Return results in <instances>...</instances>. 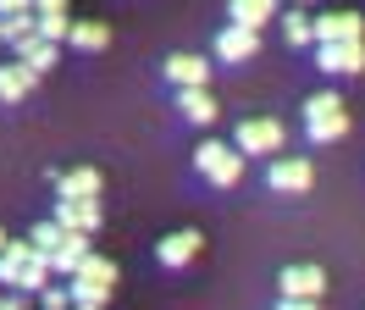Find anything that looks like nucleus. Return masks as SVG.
I'll use <instances>...</instances> for the list:
<instances>
[{"mask_svg": "<svg viewBox=\"0 0 365 310\" xmlns=\"http://www.w3.org/2000/svg\"><path fill=\"white\" fill-rule=\"evenodd\" d=\"M111 288H116V266L106 261V255H83V261L72 266V283H67V294H72V305L78 299H89V305H106L111 299Z\"/></svg>", "mask_w": 365, "mask_h": 310, "instance_id": "nucleus-1", "label": "nucleus"}, {"mask_svg": "<svg viewBox=\"0 0 365 310\" xmlns=\"http://www.w3.org/2000/svg\"><path fill=\"white\" fill-rule=\"evenodd\" d=\"M304 128H310V139L316 144H338L343 133H349V111H343V94H310L304 100Z\"/></svg>", "mask_w": 365, "mask_h": 310, "instance_id": "nucleus-2", "label": "nucleus"}, {"mask_svg": "<svg viewBox=\"0 0 365 310\" xmlns=\"http://www.w3.org/2000/svg\"><path fill=\"white\" fill-rule=\"evenodd\" d=\"M194 166L216 183V189H232L238 177H244V155L232 150V144H216V139H205L200 150H194Z\"/></svg>", "mask_w": 365, "mask_h": 310, "instance_id": "nucleus-3", "label": "nucleus"}, {"mask_svg": "<svg viewBox=\"0 0 365 310\" xmlns=\"http://www.w3.org/2000/svg\"><path fill=\"white\" fill-rule=\"evenodd\" d=\"M232 150H238V155H277V150H282V122H272V116H250V122L238 128V139H232Z\"/></svg>", "mask_w": 365, "mask_h": 310, "instance_id": "nucleus-4", "label": "nucleus"}, {"mask_svg": "<svg viewBox=\"0 0 365 310\" xmlns=\"http://www.w3.org/2000/svg\"><path fill=\"white\" fill-rule=\"evenodd\" d=\"M310 183H316V166H310L304 155H282V161H272V189H277V194H310Z\"/></svg>", "mask_w": 365, "mask_h": 310, "instance_id": "nucleus-5", "label": "nucleus"}, {"mask_svg": "<svg viewBox=\"0 0 365 310\" xmlns=\"http://www.w3.org/2000/svg\"><path fill=\"white\" fill-rule=\"evenodd\" d=\"M277 288H282V299H321L327 271H321V266H282Z\"/></svg>", "mask_w": 365, "mask_h": 310, "instance_id": "nucleus-6", "label": "nucleus"}, {"mask_svg": "<svg viewBox=\"0 0 365 310\" xmlns=\"http://www.w3.org/2000/svg\"><path fill=\"white\" fill-rule=\"evenodd\" d=\"M216 56H222V61H255V56H260V34L227 22V28L216 34Z\"/></svg>", "mask_w": 365, "mask_h": 310, "instance_id": "nucleus-7", "label": "nucleus"}, {"mask_svg": "<svg viewBox=\"0 0 365 310\" xmlns=\"http://www.w3.org/2000/svg\"><path fill=\"white\" fill-rule=\"evenodd\" d=\"M166 84H178V89H210V61L205 56H166Z\"/></svg>", "mask_w": 365, "mask_h": 310, "instance_id": "nucleus-8", "label": "nucleus"}, {"mask_svg": "<svg viewBox=\"0 0 365 310\" xmlns=\"http://www.w3.org/2000/svg\"><path fill=\"white\" fill-rule=\"evenodd\" d=\"M56 227L61 233H94L100 227V199H61L56 205Z\"/></svg>", "mask_w": 365, "mask_h": 310, "instance_id": "nucleus-9", "label": "nucleus"}, {"mask_svg": "<svg viewBox=\"0 0 365 310\" xmlns=\"http://www.w3.org/2000/svg\"><path fill=\"white\" fill-rule=\"evenodd\" d=\"M310 34H316V44L360 39V11H332V17H310Z\"/></svg>", "mask_w": 365, "mask_h": 310, "instance_id": "nucleus-10", "label": "nucleus"}, {"mask_svg": "<svg viewBox=\"0 0 365 310\" xmlns=\"http://www.w3.org/2000/svg\"><path fill=\"white\" fill-rule=\"evenodd\" d=\"M34 261H39L34 244H11V239H6V249H0V283H6V288H23Z\"/></svg>", "mask_w": 365, "mask_h": 310, "instance_id": "nucleus-11", "label": "nucleus"}, {"mask_svg": "<svg viewBox=\"0 0 365 310\" xmlns=\"http://www.w3.org/2000/svg\"><path fill=\"white\" fill-rule=\"evenodd\" d=\"M200 244H205V239H200L194 227H182V233H166V239L155 244V261H160V266H188L194 255H200Z\"/></svg>", "mask_w": 365, "mask_h": 310, "instance_id": "nucleus-12", "label": "nucleus"}, {"mask_svg": "<svg viewBox=\"0 0 365 310\" xmlns=\"http://www.w3.org/2000/svg\"><path fill=\"white\" fill-rule=\"evenodd\" d=\"M34 84H39V72H28L23 61H0V100L6 106H17L23 94H34Z\"/></svg>", "mask_w": 365, "mask_h": 310, "instance_id": "nucleus-13", "label": "nucleus"}, {"mask_svg": "<svg viewBox=\"0 0 365 310\" xmlns=\"http://www.w3.org/2000/svg\"><path fill=\"white\" fill-rule=\"evenodd\" d=\"M56 189H61V199H100V172L94 166H72V172H61L56 177Z\"/></svg>", "mask_w": 365, "mask_h": 310, "instance_id": "nucleus-14", "label": "nucleus"}, {"mask_svg": "<svg viewBox=\"0 0 365 310\" xmlns=\"http://www.w3.org/2000/svg\"><path fill=\"white\" fill-rule=\"evenodd\" d=\"M365 50L360 39H343V44H321V72H360Z\"/></svg>", "mask_w": 365, "mask_h": 310, "instance_id": "nucleus-15", "label": "nucleus"}, {"mask_svg": "<svg viewBox=\"0 0 365 310\" xmlns=\"http://www.w3.org/2000/svg\"><path fill=\"white\" fill-rule=\"evenodd\" d=\"M227 17L238 22V28H266V22H277V0H232L227 6Z\"/></svg>", "mask_w": 365, "mask_h": 310, "instance_id": "nucleus-16", "label": "nucleus"}, {"mask_svg": "<svg viewBox=\"0 0 365 310\" xmlns=\"http://www.w3.org/2000/svg\"><path fill=\"white\" fill-rule=\"evenodd\" d=\"M178 111L205 128V122H216V94L210 89H178Z\"/></svg>", "mask_w": 365, "mask_h": 310, "instance_id": "nucleus-17", "label": "nucleus"}, {"mask_svg": "<svg viewBox=\"0 0 365 310\" xmlns=\"http://www.w3.org/2000/svg\"><path fill=\"white\" fill-rule=\"evenodd\" d=\"M89 255V233H61V244L50 249V271H67L72 277V266Z\"/></svg>", "mask_w": 365, "mask_h": 310, "instance_id": "nucleus-18", "label": "nucleus"}, {"mask_svg": "<svg viewBox=\"0 0 365 310\" xmlns=\"http://www.w3.org/2000/svg\"><path fill=\"white\" fill-rule=\"evenodd\" d=\"M67 44L72 50H106V44H111V28H106V22H72Z\"/></svg>", "mask_w": 365, "mask_h": 310, "instance_id": "nucleus-19", "label": "nucleus"}, {"mask_svg": "<svg viewBox=\"0 0 365 310\" xmlns=\"http://www.w3.org/2000/svg\"><path fill=\"white\" fill-rule=\"evenodd\" d=\"M17 61H23L28 72H45V66H56V44H45V39H23V44H17Z\"/></svg>", "mask_w": 365, "mask_h": 310, "instance_id": "nucleus-20", "label": "nucleus"}, {"mask_svg": "<svg viewBox=\"0 0 365 310\" xmlns=\"http://www.w3.org/2000/svg\"><path fill=\"white\" fill-rule=\"evenodd\" d=\"M282 39L294 44V50H304V44H316V34H310V17H304V11H288V17H282Z\"/></svg>", "mask_w": 365, "mask_h": 310, "instance_id": "nucleus-21", "label": "nucleus"}, {"mask_svg": "<svg viewBox=\"0 0 365 310\" xmlns=\"http://www.w3.org/2000/svg\"><path fill=\"white\" fill-rule=\"evenodd\" d=\"M67 28H72V17H34V39H45V44H67Z\"/></svg>", "mask_w": 365, "mask_h": 310, "instance_id": "nucleus-22", "label": "nucleus"}, {"mask_svg": "<svg viewBox=\"0 0 365 310\" xmlns=\"http://www.w3.org/2000/svg\"><path fill=\"white\" fill-rule=\"evenodd\" d=\"M0 39H6V44L34 39V11H23V17H0Z\"/></svg>", "mask_w": 365, "mask_h": 310, "instance_id": "nucleus-23", "label": "nucleus"}, {"mask_svg": "<svg viewBox=\"0 0 365 310\" xmlns=\"http://www.w3.org/2000/svg\"><path fill=\"white\" fill-rule=\"evenodd\" d=\"M28 244H34V249H39V255L50 261V249L61 244V227H56V221H39V227H34V239H28Z\"/></svg>", "mask_w": 365, "mask_h": 310, "instance_id": "nucleus-24", "label": "nucleus"}, {"mask_svg": "<svg viewBox=\"0 0 365 310\" xmlns=\"http://www.w3.org/2000/svg\"><path fill=\"white\" fill-rule=\"evenodd\" d=\"M39 305H45V310H72V294H67V288H39Z\"/></svg>", "mask_w": 365, "mask_h": 310, "instance_id": "nucleus-25", "label": "nucleus"}, {"mask_svg": "<svg viewBox=\"0 0 365 310\" xmlns=\"http://www.w3.org/2000/svg\"><path fill=\"white\" fill-rule=\"evenodd\" d=\"M34 17H67V0H34Z\"/></svg>", "mask_w": 365, "mask_h": 310, "instance_id": "nucleus-26", "label": "nucleus"}, {"mask_svg": "<svg viewBox=\"0 0 365 310\" xmlns=\"http://www.w3.org/2000/svg\"><path fill=\"white\" fill-rule=\"evenodd\" d=\"M23 11H34V0H0V17H23Z\"/></svg>", "mask_w": 365, "mask_h": 310, "instance_id": "nucleus-27", "label": "nucleus"}, {"mask_svg": "<svg viewBox=\"0 0 365 310\" xmlns=\"http://www.w3.org/2000/svg\"><path fill=\"white\" fill-rule=\"evenodd\" d=\"M277 310H321V305H316V299H282Z\"/></svg>", "mask_w": 365, "mask_h": 310, "instance_id": "nucleus-28", "label": "nucleus"}, {"mask_svg": "<svg viewBox=\"0 0 365 310\" xmlns=\"http://www.w3.org/2000/svg\"><path fill=\"white\" fill-rule=\"evenodd\" d=\"M0 310H28L23 299H0Z\"/></svg>", "mask_w": 365, "mask_h": 310, "instance_id": "nucleus-29", "label": "nucleus"}, {"mask_svg": "<svg viewBox=\"0 0 365 310\" xmlns=\"http://www.w3.org/2000/svg\"><path fill=\"white\" fill-rule=\"evenodd\" d=\"M72 310H106V305H89V299H78V305H72Z\"/></svg>", "mask_w": 365, "mask_h": 310, "instance_id": "nucleus-30", "label": "nucleus"}, {"mask_svg": "<svg viewBox=\"0 0 365 310\" xmlns=\"http://www.w3.org/2000/svg\"><path fill=\"white\" fill-rule=\"evenodd\" d=\"M0 249H6V233H0Z\"/></svg>", "mask_w": 365, "mask_h": 310, "instance_id": "nucleus-31", "label": "nucleus"}]
</instances>
